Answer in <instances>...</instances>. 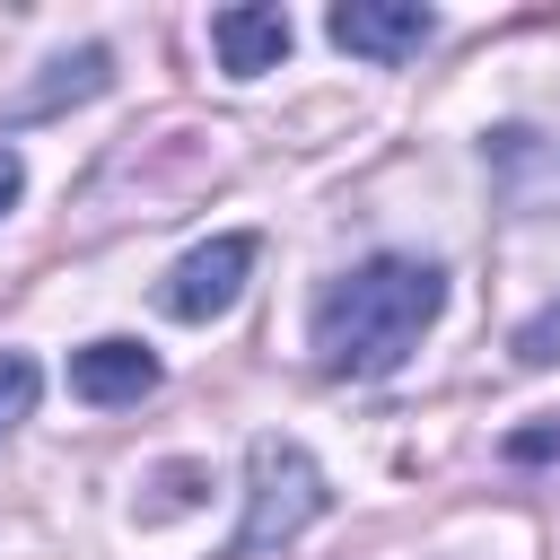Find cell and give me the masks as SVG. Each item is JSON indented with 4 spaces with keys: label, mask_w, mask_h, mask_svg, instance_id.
Wrapping results in <instances>:
<instances>
[{
    "label": "cell",
    "mask_w": 560,
    "mask_h": 560,
    "mask_svg": "<svg viewBox=\"0 0 560 560\" xmlns=\"http://www.w3.org/2000/svg\"><path fill=\"white\" fill-rule=\"evenodd\" d=\"M438 306H446L438 262L376 254V262L341 271L315 298V368L324 376H350V385H376V376H394L420 350V332L438 324Z\"/></svg>",
    "instance_id": "6da1fadb"
},
{
    "label": "cell",
    "mask_w": 560,
    "mask_h": 560,
    "mask_svg": "<svg viewBox=\"0 0 560 560\" xmlns=\"http://www.w3.org/2000/svg\"><path fill=\"white\" fill-rule=\"evenodd\" d=\"M324 508H332V490H324L315 455H306L298 438L262 429V438L245 446V525L228 534V551H219V560H262V551L298 542Z\"/></svg>",
    "instance_id": "7a4b0ae2"
},
{
    "label": "cell",
    "mask_w": 560,
    "mask_h": 560,
    "mask_svg": "<svg viewBox=\"0 0 560 560\" xmlns=\"http://www.w3.org/2000/svg\"><path fill=\"white\" fill-rule=\"evenodd\" d=\"M245 271H254V236H210V245H192V254L166 271L158 306H166L175 324H210V315H228V306H236Z\"/></svg>",
    "instance_id": "3957f363"
},
{
    "label": "cell",
    "mask_w": 560,
    "mask_h": 560,
    "mask_svg": "<svg viewBox=\"0 0 560 560\" xmlns=\"http://www.w3.org/2000/svg\"><path fill=\"white\" fill-rule=\"evenodd\" d=\"M324 35H332L341 52H359V61H411V52L438 35V18H429L420 0H332Z\"/></svg>",
    "instance_id": "277c9868"
},
{
    "label": "cell",
    "mask_w": 560,
    "mask_h": 560,
    "mask_svg": "<svg viewBox=\"0 0 560 560\" xmlns=\"http://www.w3.org/2000/svg\"><path fill=\"white\" fill-rule=\"evenodd\" d=\"M210 52H219L228 79H262V70H280V61H289V9H271V0H236V9H219V18H210Z\"/></svg>",
    "instance_id": "5b68a950"
},
{
    "label": "cell",
    "mask_w": 560,
    "mask_h": 560,
    "mask_svg": "<svg viewBox=\"0 0 560 560\" xmlns=\"http://www.w3.org/2000/svg\"><path fill=\"white\" fill-rule=\"evenodd\" d=\"M105 88H114V52H105V44H79V52L44 61V79H35V88H18V96H9V131H18V122H52V114H70V105L105 96Z\"/></svg>",
    "instance_id": "8992f818"
},
{
    "label": "cell",
    "mask_w": 560,
    "mask_h": 560,
    "mask_svg": "<svg viewBox=\"0 0 560 560\" xmlns=\"http://www.w3.org/2000/svg\"><path fill=\"white\" fill-rule=\"evenodd\" d=\"M70 394H79V402H105V411H114V402H140V394H158V350L105 332V341L70 350Z\"/></svg>",
    "instance_id": "52a82bcc"
},
{
    "label": "cell",
    "mask_w": 560,
    "mask_h": 560,
    "mask_svg": "<svg viewBox=\"0 0 560 560\" xmlns=\"http://www.w3.org/2000/svg\"><path fill=\"white\" fill-rule=\"evenodd\" d=\"M35 385H44V368H35L26 350H0V438L35 411Z\"/></svg>",
    "instance_id": "ba28073f"
},
{
    "label": "cell",
    "mask_w": 560,
    "mask_h": 560,
    "mask_svg": "<svg viewBox=\"0 0 560 560\" xmlns=\"http://www.w3.org/2000/svg\"><path fill=\"white\" fill-rule=\"evenodd\" d=\"M516 359H525V368H551V359H560V306H542V315L516 332Z\"/></svg>",
    "instance_id": "9c48e42d"
},
{
    "label": "cell",
    "mask_w": 560,
    "mask_h": 560,
    "mask_svg": "<svg viewBox=\"0 0 560 560\" xmlns=\"http://www.w3.org/2000/svg\"><path fill=\"white\" fill-rule=\"evenodd\" d=\"M508 455L516 464H542V455H560V429H525V438H508Z\"/></svg>",
    "instance_id": "30bf717a"
},
{
    "label": "cell",
    "mask_w": 560,
    "mask_h": 560,
    "mask_svg": "<svg viewBox=\"0 0 560 560\" xmlns=\"http://www.w3.org/2000/svg\"><path fill=\"white\" fill-rule=\"evenodd\" d=\"M18 192H26V166H18V149H9V140H0V219H9V210H18Z\"/></svg>",
    "instance_id": "8fae6325"
}]
</instances>
